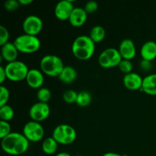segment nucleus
Returning a JSON list of instances; mask_svg holds the SVG:
<instances>
[{
	"mask_svg": "<svg viewBox=\"0 0 156 156\" xmlns=\"http://www.w3.org/2000/svg\"><path fill=\"white\" fill-rule=\"evenodd\" d=\"M9 96H10V94H9V89L6 87L2 85L0 87V107L7 105Z\"/></svg>",
	"mask_w": 156,
	"mask_h": 156,
	"instance_id": "28",
	"label": "nucleus"
},
{
	"mask_svg": "<svg viewBox=\"0 0 156 156\" xmlns=\"http://www.w3.org/2000/svg\"><path fill=\"white\" fill-rule=\"evenodd\" d=\"M140 66L143 71L148 72L149 71V70H151L152 65V62H151L150 61H147V60H144V59H143V60L141 61V62L140 63Z\"/></svg>",
	"mask_w": 156,
	"mask_h": 156,
	"instance_id": "32",
	"label": "nucleus"
},
{
	"mask_svg": "<svg viewBox=\"0 0 156 156\" xmlns=\"http://www.w3.org/2000/svg\"><path fill=\"white\" fill-rule=\"evenodd\" d=\"M143 79L140 74L136 73H128L125 75L123 77V82L124 86L127 89L131 90V91H136V90H140L143 85Z\"/></svg>",
	"mask_w": 156,
	"mask_h": 156,
	"instance_id": "14",
	"label": "nucleus"
},
{
	"mask_svg": "<svg viewBox=\"0 0 156 156\" xmlns=\"http://www.w3.org/2000/svg\"><path fill=\"white\" fill-rule=\"evenodd\" d=\"M123 156H128V155H123Z\"/></svg>",
	"mask_w": 156,
	"mask_h": 156,
	"instance_id": "37",
	"label": "nucleus"
},
{
	"mask_svg": "<svg viewBox=\"0 0 156 156\" xmlns=\"http://www.w3.org/2000/svg\"><path fill=\"white\" fill-rule=\"evenodd\" d=\"M140 90L149 95H156V73L149 74L143 78Z\"/></svg>",
	"mask_w": 156,
	"mask_h": 156,
	"instance_id": "18",
	"label": "nucleus"
},
{
	"mask_svg": "<svg viewBox=\"0 0 156 156\" xmlns=\"http://www.w3.org/2000/svg\"><path fill=\"white\" fill-rule=\"evenodd\" d=\"M6 79H7V76H6L5 67L1 66H0V83L3 84V82L6 80Z\"/></svg>",
	"mask_w": 156,
	"mask_h": 156,
	"instance_id": "33",
	"label": "nucleus"
},
{
	"mask_svg": "<svg viewBox=\"0 0 156 156\" xmlns=\"http://www.w3.org/2000/svg\"><path fill=\"white\" fill-rule=\"evenodd\" d=\"M84 9L88 14H94L98 9V4L95 1H89L85 5Z\"/></svg>",
	"mask_w": 156,
	"mask_h": 156,
	"instance_id": "31",
	"label": "nucleus"
},
{
	"mask_svg": "<svg viewBox=\"0 0 156 156\" xmlns=\"http://www.w3.org/2000/svg\"><path fill=\"white\" fill-rule=\"evenodd\" d=\"M43 21L37 15H29L24 18L22 24V28L24 34L32 36H37L41 33L43 28Z\"/></svg>",
	"mask_w": 156,
	"mask_h": 156,
	"instance_id": "9",
	"label": "nucleus"
},
{
	"mask_svg": "<svg viewBox=\"0 0 156 156\" xmlns=\"http://www.w3.org/2000/svg\"><path fill=\"white\" fill-rule=\"evenodd\" d=\"M140 54L144 60L152 62L156 58V43L155 41H146L142 46Z\"/></svg>",
	"mask_w": 156,
	"mask_h": 156,
	"instance_id": "17",
	"label": "nucleus"
},
{
	"mask_svg": "<svg viewBox=\"0 0 156 156\" xmlns=\"http://www.w3.org/2000/svg\"><path fill=\"white\" fill-rule=\"evenodd\" d=\"M14 44L18 52L23 53H34L41 48V43L37 36L26 34L17 37L14 41Z\"/></svg>",
	"mask_w": 156,
	"mask_h": 156,
	"instance_id": "4",
	"label": "nucleus"
},
{
	"mask_svg": "<svg viewBox=\"0 0 156 156\" xmlns=\"http://www.w3.org/2000/svg\"><path fill=\"white\" fill-rule=\"evenodd\" d=\"M41 72L50 77H59L64 69L63 62L56 55H46L40 62Z\"/></svg>",
	"mask_w": 156,
	"mask_h": 156,
	"instance_id": "3",
	"label": "nucleus"
},
{
	"mask_svg": "<svg viewBox=\"0 0 156 156\" xmlns=\"http://www.w3.org/2000/svg\"><path fill=\"white\" fill-rule=\"evenodd\" d=\"M118 68L122 73H125V75L130 73L133 72V66L131 60H127V59H122L118 65Z\"/></svg>",
	"mask_w": 156,
	"mask_h": 156,
	"instance_id": "26",
	"label": "nucleus"
},
{
	"mask_svg": "<svg viewBox=\"0 0 156 156\" xmlns=\"http://www.w3.org/2000/svg\"><path fill=\"white\" fill-rule=\"evenodd\" d=\"M76 156H83V155H76Z\"/></svg>",
	"mask_w": 156,
	"mask_h": 156,
	"instance_id": "38",
	"label": "nucleus"
},
{
	"mask_svg": "<svg viewBox=\"0 0 156 156\" xmlns=\"http://www.w3.org/2000/svg\"><path fill=\"white\" fill-rule=\"evenodd\" d=\"M51 91L47 88H41L37 92V98L38 101L42 103H48L51 98Z\"/></svg>",
	"mask_w": 156,
	"mask_h": 156,
	"instance_id": "24",
	"label": "nucleus"
},
{
	"mask_svg": "<svg viewBox=\"0 0 156 156\" xmlns=\"http://www.w3.org/2000/svg\"><path fill=\"white\" fill-rule=\"evenodd\" d=\"M20 3L18 0H8V1L5 2L4 3V8L9 12H15L17 9H19Z\"/></svg>",
	"mask_w": 156,
	"mask_h": 156,
	"instance_id": "29",
	"label": "nucleus"
},
{
	"mask_svg": "<svg viewBox=\"0 0 156 156\" xmlns=\"http://www.w3.org/2000/svg\"><path fill=\"white\" fill-rule=\"evenodd\" d=\"M30 142L23 133L12 132L2 140V149L5 153L12 156L21 155L25 153L29 148Z\"/></svg>",
	"mask_w": 156,
	"mask_h": 156,
	"instance_id": "1",
	"label": "nucleus"
},
{
	"mask_svg": "<svg viewBox=\"0 0 156 156\" xmlns=\"http://www.w3.org/2000/svg\"><path fill=\"white\" fill-rule=\"evenodd\" d=\"M58 78L62 83H73L77 78V72L75 69V68H73L71 66H65L62 73Z\"/></svg>",
	"mask_w": 156,
	"mask_h": 156,
	"instance_id": "19",
	"label": "nucleus"
},
{
	"mask_svg": "<svg viewBox=\"0 0 156 156\" xmlns=\"http://www.w3.org/2000/svg\"><path fill=\"white\" fill-rule=\"evenodd\" d=\"M58 144L59 143L53 137H48V138L45 139L43 142V152L47 155H53L57 151Z\"/></svg>",
	"mask_w": 156,
	"mask_h": 156,
	"instance_id": "21",
	"label": "nucleus"
},
{
	"mask_svg": "<svg viewBox=\"0 0 156 156\" xmlns=\"http://www.w3.org/2000/svg\"><path fill=\"white\" fill-rule=\"evenodd\" d=\"M92 97L90 92L88 91H81L78 93L77 101H76V105L79 107H87L91 103Z\"/></svg>",
	"mask_w": 156,
	"mask_h": 156,
	"instance_id": "22",
	"label": "nucleus"
},
{
	"mask_svg": "<svg viewBox=\"0 0 156 156\" xmlns=\"http://www.w3.org/2000/svg\"><path fill=\"white\" fill-rule=\"evenodd\" d=\"M11 125L9 122L1 120L0 121V138L2 140L11 133Z\"/></svg>",
	"mask_w": 156,
	"mask_h": 156,
	"instance_id": "27",
	"label": "nucleus"
},
{
	"mask_svg": "<svg viewBox=\"0 0 156 156\" xmlns=\"http://www.w3.org/2000/svg\"><path fill=\"white\" fill-rule=\"evenodd\" d=\"M122 59L118 50L109 47L101 52L98 57V63L102 68L110 69L118 66Z\"/></svg>",
	"mask_w": 156,
	"mask_h": 156,
	"instance_id": "7",
	"label": "nucleus"
},
{
	"mask_svg": "<svg viewBox=\"0 0 156 156\" xmlns=\"http://www.w3.org/2000/svg\"><path fill=\"white\" fill-rule=\"evenodd\" d=\"M7 79L12 82H21L26 79L29 69L27 66L21 61L9 62L5 66Z\"/></svg>",
	"mask_w": 156,
	"mask_h": 156,
	"instance_id": "5",
	"label": "nucleus"
},
{
	"mask_svg": "<svg viewBox=\"0 0 156 156\" xmlns=\"http://www.w3.org/2000/svg\"><path fill=\"white\" fill-rule=\"evenodd\" d=\"M22 133L29 142L37 143L41 141L44 137V129L39 122L31 120L25 123Z\"/></svg>",
	"mask_w": 156,
	"mask_h": 156,
	"instance_id": "8",
	"label": "nucleus"
},
{
	"mask_svg": "<svg viewBox=\"0 0 156 156\" xmlns=\"http://www.w3.org/2000/svg\"><path fill=\"white\" fill-rule=\"evenodd\" d=\"M105 35H106V31L105 29L101 25L94 26L90 30L89 37L94 44L100 43L105 39Z\"/></svg>",
	"mask_w": 156,
	"mask_h": 156,
	"instance_id": "20",
	"label": "nucleus"
},
{
	"mask_svg": "<svg viewBox=\"0 0 156 156\" xmlns=\"http://www.w3.org/2000/svg\"><path fill=\"white\" fill-rule=\"evenodd\" d=\"M52 137L59 144L69 145L76 139V131L68 124H59L55 127Z\"/></svg>",
	"mask_w": 156,
	"mask_h": 156,
	"instance_id": "6",
	"label": "nucleus"
},
{
	"mask_svg": "<svg viewBox=\"0 0 156 156\" xmlns=\"http://www.w3.org/2000/svg\"><path fill=\"white\" fill-rule=\"evenodd\" d=\"M20 5H28L30 3L33 2V0H18Z\"/></svg>",
	"mask_w": 156,
	"mask_h": 156,
	"instance_id": "34",
	"label": "nucleus"
},
{
	"mask_svg": "<svg viewBox=\"0 0 156 156\" xmlns=\"http://www.w3.org/2000/svg\"><path fill=\"white\" fill-rule=\"evenodd\" d=\"M102 156H123L118 153H115V152H107V153L104 154Z\"/></svg>",
	"mask_w": 156,
	"mask_h": 156,
	"instance_id": "35",
	"label": "nucleus"
},
{
	"mask_svg": "<svg viewBox=\"0 0 156 156\" xmlns=\"http://www.w3.org/2000/svg\"><path fill=\"white\" fill-rule=\"evenodd\" d=\"M78 98V93L76 91L72 89L66 90L62 94V98L64 101L67 104L76 103Z\"/></svg>",
	"mask_w": 156,
	"mask_h": 156,
	"instance_id": "25",
	"label": "nucleus"
},
{
	"mask_svg": "<svg viewBox=\"0 0 156 156\" xmlns=\"http://www.w3.org/2000/svg\"><path fill=\"white\" fill-rule=\"evenodd\" d=\"M50 114V108L47 103L37 102L30 107L29 110V116L32 120L41 122L47 119Z\"/></svg>",
	"mask_w": 156,
	"mask_h": 156,
	"instance_id": "10",
	"label": "nucleus"
},
{
	"mask_svg": "<svg viewBox=\"0 0 156 156\" xmlns=\"http://www.w3.org/2000/svg\"><path fill=\"white\" fill-rule=\"evenodd\" d=\"M9 32L8 29L4 26H0V46H3L4 44L9 42Z\"/></svg>",
	"mask_w": 156,
	"mask_h": 156,
	"instance_id": "30",
	"label": "nucleus"
},
{
	"mask_svg": "<svg viewBox=\"0 0 156 156\" xmlns=\"http://www.w3.org/2000/svg\"><path fill=\"white\" fill-rule=\"evenodd\" d=\"M15 115V112L14 110L10 105H6L2 107H0V117H1V120H4V121L9 122V120H12Z\"/></svg>",
	"mask_w": 156,
	"mask_h": 156,
	"instance_id": "23",
	"label": "nucleus"
},
{
	"mask_svg": "<svg viewBox=\"0 0 156 156\" xmlns=\"http://www.w3.org/2000/svg\"><path fill=\"white\" fill-rule=\"evenodd\" d=\"M18 55V50L14 43L8 42L7 44L2 46L1 48V59H3L6 62H14L17 60Z\"/></svg>",
	"mask_w": 156,
	"mask_h": 156,
	"instance_id": "16",
	"label": "nucleus"
},
{
	"mask_svg": "<svg viewBox=\"0 0 156 156\" xmlns=\"http://www.w3.org/2000/svg\"><path fill=\"white\" fill-rule=\"evenodd\" d=\"M95 50V44L89 36L81 35L77 37L72 45L73 55L79 60H88L92 57Z\"/></svg>",
	"mask_w": 156,
	"mask_h": 156,
	"instance_id": "2",
	"label": "nucleus"
},
{
	"mask_svg": "<svg viewBox=\"0 0 156 156\" xmlns=\"http://www.w3.org/2000/svg\"><path fill=\"white\" fill-rule=\"evenodd\" d=\"M118 50L123 59L131 60L135 57L136 54L135 44L130 39L123 40L120 42Z\"/></svg>",
	"mask_w": 156,
	"mask_h": 156,
	"instance_id": "12",
	"label": "nucleus"
},
{
	"mask_svg": "<svg viewBox=\"0 0 156 156\" xmlns=\"http://www.w3.org/2000/svg\"><path fill=\"white\" fill-rule=\"evenodd\" d=\"M56 156H72L70 154L67 153V152H59V153L56 154Z\"/></svg>",
	"mask_w": 156,
	"mask_h": 156,
	"instance_id": "36",
	"label": "nucleus"
},
{
	"mask_svg": "<svg viewBox=\"0 0 156 156\" xmlns=\"http://www.w3.org/2000/svg\"><path fill=\"white\" fill-rule=\"evenodd\" d=\"M74 9L73 2L70 0H62L59 2L55 7V16L60 21H66L69 19Z\"/></svg>",
	"mask_w": 156,
	"mask_h": 156,
	"instance_id": "11",
	"label": "nucleus"
},
{
	"mask_svg": "<svg viewBox=\"0 0 156 156\" xmlns=\"http://www.w3.org/2000/svg\"><path fill=\"white\" fill-rule=\"evenodd\" d=\"M25 80L29 87L34 89H40L42 88L44 82V74L42 72L37 69H29Z\"/></svg>",
	"mask_w": 156,
	"mask_h": 156,
	"instance_id": "13",
	"label": "nucleus"
},
{
	"mask_svg": "<svg viewBox=\"0 0 156 156\" xmlns=\"http://www.w3.org/2000/svg\"><path fill=\"white\" fill-rule=\"evenodd\" d=\"M87 17H88V14L86 13L84 8L77 7L73 9L69 21L73 27H79L85 24L87 21Z\"/></svg>",
	"mask_w": 156,
	"mask_h": 156,
	"instance_id": "15",
	"label": "nucleus"
}]
</instances>
